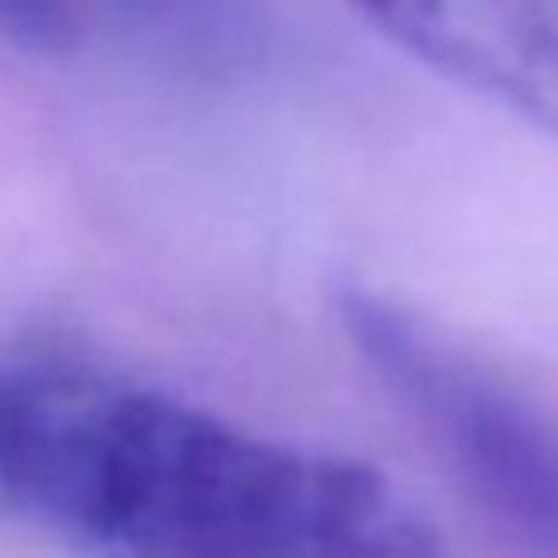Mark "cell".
Listing matches in <instances>:
<instances>
[{"label": "cell", "instance_id": "3957f363", "mask_svg": "<svg viewBox=\"0 0 558 558\" xmlns=\"http://www.w3.org/2000/svg\"><path fill=\"white\" fill-rule=\"evenodd\" d=\"M421 70L558 134V0H347Z\"/></svg>", "mask_w": 558, "mask_h": 558}, {"label": "cell", "instance_id": "7a4b0ae2", "mask_svg": "<svg viewBox=\"0 0 558 558\" xmlns=\"http://www.w3.org/2000/svg\"><path fill=\"white\" fill-rule=\"evenodd\" d=\"M341 327L489 519L529 558H558V425L386 296L351 287L341 296Z\"/></svg>", "mask_w": 558, "mask_h": 558}, {"label": "cell", "instance_id": "6da1fadb", "mask_svg": "<svg viewBox=\"0 0 558 558\" xmlns=\"http://www.w3.org/2000/svg\"><path fill=\"white\" fill-rule=\"evenodd\" d=\"M0 505L89 558H450L376 464L80 371H5Z\"/></svg>", "mask_w": 558, "mask_h": 558}, {"label": "cell", "instance_id": "277c9868", "mask_svg": "<svg viewBox=\"0 0 558 558\" xmlns=\"http://www.w3.org/2000/svg\"><path fill=\"white\" fill-rule=\"evenodd\" d=\"M0 386H5V371H0Z\"/></svg>", "mask_w": 558, "mask_h": 558}]
</instances>
